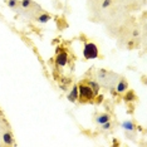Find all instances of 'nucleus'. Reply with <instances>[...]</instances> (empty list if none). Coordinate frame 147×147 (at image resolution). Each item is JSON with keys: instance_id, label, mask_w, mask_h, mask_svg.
Masks as SVG:
<instances>
[{"instance_id": "obj_7", "label": "nucleus", "mask_w": 147, "mask_h": 147, "mask_svg": "<svg viewBox=\"0 0 147 147\" xmlns=\"http://www.w3.org/2000/svg\"><path fill=\"white\" fill-rule=\"evenodd\" d=\"M84 82H86V83H87V84H88L89 87H91V88H92V91L94 92V94H96V96L98 94V92H99V84H98V83L92 82V81H84Z\"/></svg>"}, {"instance_id": "obj_4", "label": "nucleus", "mask_w": 147, "mask_h": 147, "mask_svg": "<svg viewBox=\"0 0 147 147\" xmlns=\"http://www.w3.org/2000/svg\"><path fill=\"white\" fill-rule=\"evenodd\" d=\"M127 88H128V83H127L125 79H121V81L117 83V86H116V91L118 93H123Z\"/></svg>"}, {"instance_id": "obj_8", "label": "nucleus", "mask_w": 147, "mask_h": 147, "mask_svg": "<svg viewBox=\"0 0 147 147\" xmlns=\"http://www.w3.org/2000/svg\"><path fill=\"white\" fill-rule=\"evenodd\" d=\"M122 127L126 129V131H133V129L136 128V127H135V123H133L132 121H126V122H123Z\"/></svg>"}, {"instance_id": "obj_9", "label": "nucleus", "mask_w": 147, "mask_h": 147, "mask_svg": "<svg viewBox=\"0 0 147 147\" xmlns=\"http://www.w3.org/2000/svg\"><path fill=\"white\" fill-rule=\"evenodd\" d=\"M36 20H38L39 23H48L49 20H51V15L49 14H42L36 18Z\"/></svg>"}, {"instance_id": "obj_10", "label": "nucleus", "mask_w": 147, "mask_h": 147, "mask_svg": "<svg viewBox=\"0 0 147 147\" xmlns=\"http://www.w3.org/2000/svg\"><path fill=\"white\" fill-rule=\"evenodd\" d=\"M5 3L8 4L9 8H11V9H15V8H18V6H19V1H18V0H5Z\"/></svg>"}, {"instance_id": "obj_16", "label": "nucleus", "mask_w": 147, "mask_h": 147, "mask_svg": "<svg viewBox=\"0 0 147 147\" xmlns=\"http://www.w3.org/2000/svg\"><path fill=\"white\" fill-rule=\"evenodd\" d=\"M137 35H140V32L137 30V29H135V30H133V36H135V38H136Z\"/></svg>"}, {"instance_id": "obj_6", "label": "nucleus", "mask_w": 147, "mask_h": 147, "mask_svg": "<svg viewBox=\"0 0 147 147\" xmlns=\"http://www.w3.org/2000/svg\"><path fill=\"white\" fill-rule=\"evenodd\" d=\"M77 98H78V86H74L72 88L71 93H68V99L71 102H76Z\"/></svg>"}, {"instance_id": "obj_5", "label": "nucleus", "mask_w": 147, "mask_h": 147, "mask_svg": "<svg viewBox=\"0 0 147 147\" xmlns=\"http://www.w3.org/2000/svg\"><path fill=\"white\" fill-rule=\"evenodd\" d=\"M107 121H111V116L108 115V113H102V115H98L96 118V122L99 123V125H103L105 122Z\"/></svg>"}, {"instance_id": "obj_13", "label": "nucleus", "mask_w": 147, "mask_h": 147, "mask_svg": "<svg viewBox=\"0 0 147 147\" xmlns=\"http://www.w3.org/2000/svg\"><path fill=\"white\" fill-rule=\"evenodd\" d=\"M32 4H33V1H32V0H22V1L19 3V5H20L23 9H28V8H29V6H30Z\"/></svg>"}, {"instance_id": "obj_2", "label": "nucleus", "mask_w": 147, "mask_h": 147, "mask_svg": "<svg viewBox=\"0 0 147 147\" xmlns=\"http://www.w3.org/2000/svg\"><path fill=\"white\" fill-rule=\"evenodd\" d=\"M99 54L98 47H97L94 43H87L84 45V49H83V55H84L86 59H94L97 58Z\"/></svg>"}, {"instance_id": "obj_11", "label": "nucleus", "mask_w": 147, "mask_h": 147, "mask_svg": "<svg viewBox=\"0 0 147 147\" xmlns=\"http://www.w3.org/2000/svg\"><path fill=\"white\" fill-rule=\"evenodd\" d=\"M136 98H137V97H136V94H135V92H133V91H129V92L125 96V99H126V101H128V102L135 101Z\"/></svg>"}, {"instance_id": "obj_1", "label": "nucleus", "mask_w": 147, "mask_h": 147, "mask_svg": "<svg viewBox=\"0 0 147 147\" xmlns=\"http://www.w3.org/2000/svg\"><path fill=\"white\" fill-rule=\"evenodd\" d=\"M79 88V102L81 103H86V102H92L93 101V97H94V92L92 91V88L89 87L87 83L83 81L82 83H79L78 86Z\"/></svg>"}, {"instance_id": "obj_15", "label": "nucleus", "mask_w": 147, "mask_h": 147, "mask_svg": "<svg viewBox=\"0 0 147 147\" xmlns=\"http://www.w3.org/2000/svg\"><path fill=\"white\" fill-rule=\"evenodd\" d=\"M102 102H103V97H102V96H97L96 99H94V103H96V105H101Z\"/></svg>"}, {"instance_id": "obj_14", "label": "nucleus", "mask_w": 147, "mask_h": 147, "mask_svg": "<svg viewBox=\"0 0 147 147\" xmlns=\"http://www.w3.org/2000/svg\"><path fill=\"white\" fill-rule=\"evenodd\" d=\"M111 4H112V0H105V1L102 3V8L103 9H107Z\"/></svg>"}, {"instance_id": "obj_3", "label": "nucleus", "mask_w": 147, "mask_h": 147, "mask_svg": "<svg viewBox=\"0 0 147 147\" xmlns=\"http://www.w3.org/2000/svg\"><path fill=\"white\" fill-rule=\"evenodd\" d=\"M67 62H68V54L67 53L62 52L57 55V64L58 65H65Z\"/></svg>"}, {"instance_id": "obj_12", "label": "nucleus", "mask_w": 147, "mask_h": 147, "mask_svg": "<svg viewBox=\"0 0 147 147\" xmlns=\"http://www.w3.org/2000/svg\"><path fill=\"white\" fill-rule=\"evenodd\" d=\"M3 138H4V142L6 143V145H13V136L10 135V133H4V137H3Z\"/></svg>"}]
</instances>
